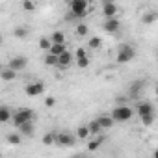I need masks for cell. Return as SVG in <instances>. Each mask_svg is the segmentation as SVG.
<instances>
[{
    "instance_id": "e575fe53",
    "label": "cell",
    "mask_w": 158,
    "mask_h": 158,
    "mask_svg": "<svg viewBox=\"0 0 158 158\" xmlns=\"http://www.w3.org/2000/svg\"><path fill=\"white\" fill-rule=\"evenodd\" d=\"M78 158H89V156H84V154H80V156H78Z\"/></svg>"
},
{
    "instance_id": "5bb4252c",
    "label": "cell",
    "mask_w": 158,
    "mask_h": 158,
    "mask_svg": "<svg viewBox=\"0 0 158 158\" xmlns=\"http://www.w3.org/2000/svg\"><path fill=\"white\" fill-rule=\"evenodd\" d=\"M97 123H99V127H101L102 130H108V128L114 127V121H112L110 115H101V117H97Z\"/></svg>"
},
{
    "instance_id": "8992f818",
    "label": "cell",
    "mask_w": 158,
    "mask_h": 158,
    "mask_svg": "<svg viewBox=\"0 0 158 158\" xmlns=\"http://www.w3.org/2000/svg\"><path fill=\"white\" fill-rule=\"evenodd\" d=\"M43 91H45V84H43L41 80L30 82V84H26V88H24V93H26L28 97H37V95H41Z\"/></svg>"
},
{
    "instance_id": "5b68a950",
    "label": "cell",
    "mask_w": 158,
    "mask_h": 158,
    "mask_svg": "<svg viewBox=\"0 0 158 158\" xmlns=\"http://www.w3.org/2000/svg\"><path fill=\"white\" fill-rule=\"evenodd\" d=\"M74 143H76L74 134H69V132H58L56 134V145H60V147H73Z\"/></svg>"
},
{
    "instance_id": "603a6c76",
    "label": "cell",
    "mask_w": 158,
    "mask_h": 158,
    "mask_svg": "<svg viewBox=\"0 0 158 158\" xmlns=\"http://www.w3.org/2000/svg\"><path fill=\"white\" fill-rule=\"evenodd\" d=\"M6 141H8L10 145H19V143L23 141V138H21V134H8V136H6Z\"/></svg>"
},
{
    "instance_id": "2e32d148",
    "label": "cell",
    "mask_w": 158,
    "mask_h": 158,
    "mask_svg": "<svg viewBox=\"0 0 158 158\" xmlns=\"http://www.w3.org/2000/svg\"><path fill=\"white\" fill-rule=\"evenodd\" d=\"M74 138H76V139H88V138H89V130H88V127H86V125L78 127V128H76Z\"/></svg>"
},
{
    "instance_id": "e0dca14e",
    "label": "cell",
    "mask_w": 158,
    "mask_h": 158,
    "mask_svg": "<svg viewBox=\"0 0 158 158\" xmlns=\"http://www.w3.org/2000/svg\"><path fill=\"white\" fill-rule=\"evenodd\" d=\"M28 34H30L28 26H17V28L13 30V35H15L17 39H24V37H28Z\"/></svg>"
},
{
    "instance_id": "9c48e42d",
    "label": "cell",
    "mask_w": 158,
    "mask_h": 158,
    "mask_svg": "<svg viewBox=\"0 0 158 158\" xmlns=\"http://www.w3.org/2000/svg\"><path fill=\"white\" fill-rule=\"evenodd\" d=\"M136 112H138V115H139V117H143V115L154 114V108H152V104H151V102L141 101V102H138V104H136Z\"/></svg>"
},
{
    "instance_id": "7c38bea8",
    "label": "cell",
    "mask_w": 158,
    "mask_h": 158,
    "mask_svg": "<svg viewBox=\"0 0 158 158\" xmlns=\"http://www.w3.org/2000/svg\"><path fill=\"white\" fill-rule=\"evenodd\" d=\"M73 63V52L71 50H65L61 56H58V65H61V67H69Z\"/></svg>"
},
{
    "instance_id": "4316f807",
    "label": "cell",
    "mask_w": 158,
    "mask_h": 158,
    "mask_svg": "<svg viewBox=\"0 0 158 158\" xmlns=\"http://www.w3.org/2000/svg\"><path fill=\"white\" fill-rule=\"evenodd\" d=\"M50 47H52V43H50L48 37H41V39H39V48H41V50H47V52H48Z\"/></svg>"
},
{
    "instance_id": "ffe728a7",
    "label": "cell",
    "mask_w": 158,
    "mask_h": 158,
    "mask_svg": "<svg viewBox=\"0 0 158 158\" xmlns=\"http://www.w3.org/2000/svg\"><path fill=\"white\" fill-rule=\"evenodd\" d=\"M15 76H17V73H13L11 69H2V73H0V78H2V80H6V82L15 80Z\"/></svg>"
},
{
    "instance_id": "cb8c5ba5",
    "label": "cell",
    "mask_w": 158,
    "mask_h": 158,
    "mask_svg": "<svg viewBox=\"0 0 158 158\" xmlns=\"http://www.w3.org/2000/svg\"><path fill=\"white\" fill-rule=\"evenodd\" d=\"M43 143L45 145H54L56 143V132H47L43 136Z\"/></svg>"
},
{
    "instance_id": "484cf974",
    "label": "cell",
    "mask_w": 158,
    "mask_h": 158,
    "mask_svg": "<svg viewBox=\"0 0 158 158\" xmlns=\"http://www.w3.org/2000/svg\"><path fill=\"white\" fill-rule=\"evenodd\" d=\"M88 32H89V28H88V24H86V23H80V24L76 26V35L84 37V35H88Z\"/></svg>"
},
{
    "instance_id": "4dcf8cb0",
    "label": "cell",
    "mask_w": 158,
    "mask_h": 158,
    "mask_svg": "<svg viewBox=\"0 0 158 158\" xmlns=\"http://www.w3.org/2000/svg\"><path fill=\"white\" fill-rule=\"evenodd\" d=\"M23 10L24 11H32V10H35V4L30 2V0H24V2H23Z\"/></svg>"
},
{
    "instance_id": "ac0fdd59",
    "label": "cell",
    "mask_w": 158,
    "mask_h": 158,
    "mask_svg": "<svg viewBox=\"0 0 158 158\" xmlns=\"http://www.w3.org/2000/svg\"><path fill=\"white\" fill-rule=\"evenodd\" d=\"M50 43H52V45H65V35H63V32H54V34L50 35Z\"/></svg>"
},
{
    "instance_id": "f1b7e54d",
    "label": "cell",
    "mask_w": 158,
    "mask_h": 158,
    "mask_svg": "<svg viewBox=\"0 0 158 158\" xmlns=\"http://www.w3.org/2000/svg\"><path fill=\"white\" fill-rule=\"evenodd\" d=\"M141 119V123H143V127H151L152 123H154V114H149V115H143V117H139Z\"/></svg>"
},
{
    "instance_id": "d6986e66",
    "label": "cell",
    "mask_w": 158,
    "mask_h": 158,
    "mask_svg": "<svg viewBox=\"0 0 158 158\" xmlns=\"http://www.w3.org/2000/svg\"><path fill=\"white\" fill-rule=\"evenodd\" d=\"M65 50H67V45H52L50 50H48V54H52V56L58 58V56H61Z\"/></svg>"
},
{
    "instance_id": "d4e9b609",
    "label": "cell",
    "mask_w": 158,
    "mask_h": 158,
    "mask_svg": "<svg viewBox=\"0 0 158 158\" xmlns=\"http://www.w3.org/2000/svg\"><path fill=\"white\" fill-rule=\"evenodd\" d=\"M102 139H104V138H95V139H91V141L88 143V151H99Z\"/></svg>"
},
{
    "instance_id": "7a4b0ae2",
    "label": "cell",
    "mask_w": 158,
    "mask_h": 158,
    "mask_svg": "<svg viewBox=\"0 0 158 158\" xmlns=\"http://www.w3.org/2000/svg\"><path fill=\"white\" fill-rule=\"evenodd\" d=\"M134 56H136V50H134V47L132 45H128V43H123V45H119V48H117V56H115V60H117V63H128V61H132L134 60Z\"/></svg>"
},
{
    "instance_id": "52a82bcc",
    "label": "cell",
    "mask_w": 158,
    "mask_h": 158,
    "mask_svg": "<svg viewBox=\"0 0 158 158\" xmlns=\"http://www.w3.org/2000/svg\"><path fill=\"white\" fill-rule=\"evenodd\" d=\"M26 65H28V58H26V56H15V58L10 60L8 69H11L13 73H19V71H23Z\"/></svg>"
},
{
    "instance_id": "836d02e7",
    "label": "cell",
    "mask_w": 158,
    "mask_h": 158,
    "mask_svg": "<svg viewBox=\"0 0 158 158\" xmlns=\"http://www.w3.org/2000/svg\"><path fill=\"white\" fill-rule=\"evenodd\" d=\"M54 104H56V99H54V97H47V99H45V106H47V108H52Z\"/></svg>"
},
{
    "instance_id": "8fae6325",
    "label": "cell",
    "mask_w": 158,
    "mask_h": 158,
    "mask_svg": "<svg viewBox=\"0 0 158 158\" xmlns=\"http://www.w3.org/2000/svg\"><path fill=\"white\" fill-rule=\"evenodd\" d=\"M141 89H143V82H141V80L134 82V84L128 88V99H138L139 93H141Z\"/></svg>"
},
{
    "instance_id": "3957f363",
    "label": "cell",
    "mask_w": 158,
    "mask_h": 158,
    "mask_svg": "<svg viewBox=\"0 0 158 158\" xmlns=\"http://www.w3.org/2000/svg\"><path fill=\"white\" fill-rule=\"evenodd\" d=\"M132 115H134V112H132L130 106H115L110 117H112L114 123H127V121L132 119Z\"/></svg>"
},
{
    "instance_id": "d6a6232c",
    "label": "cell",
    "mask_w": 158,
    "mask_h": 158,
    "mask_svg": "<svg viewBox=\"0 0 158 158\" xmlns=\"http://www.w3.org/2000/svg\"><path fill=\"white\" fill-rule=\"evenodd\" d=\"M82 58H88V54H86L84 47H80V48H76V60H82Z\"/></svg>"
},
{
    "instance_id": "44dd1931",
    "label": "cell",
    "mask_w": 158,
    "mask_h": 158,
    "mask_svg": "<svg viewBox=\"0 0 158 158\" xmlns=\"http://www.w3.org/2000/svg\"><path fill=\"white\" fill-rule=\"evenodd\" d=\"M86 127H88V130H89V136H97V134H99V132L102 130V128L99 127V123H97V119H93V121H91L89 125H86Z\"/></svg>"
},
{
    "instance_id": "277c9868",
    "label": "cell",
    "mask_w": 158,
    "mask_h": 158,
    "mask_svg": "<svg viewBox=\"0 0 158 158\" xmlns=\"http://www.w3.org/2000/svg\"><path fill=\"white\" fill-rule=\"evenodd\" d=\"M32 119H34V112H32L30 108H21V110H17L15 114H11V121H13V125H15L17 128H19L21 125L32 121Z\"/></svg>"
},
{
    "instance_id": "9a60e30c",
    "label": "cell",
    "mask_w": 158,
    "mask_h": 158,
    "mask_svg": "<svg viewBox=\"0 0 158 158\" xmlns=\"http://www.w3.org/2000/svg\"><path fill=\"white\" fill-rule=\"evenodd\" d=\"M19 130H21V134H24V136H28V138H32V136H34V132H35V127H34V121H28V123H24V125H21V127H19Z\"/></svg>"
},
{
    "instance_id": "ba28073f",
    "label": "cell",
    "mask_w": 158,
    "mask_h": 158,
    "mask_svg": "<svg viewBox=\"0 0 158 158\" xmlns=\"http://www.w3.org/2000/svg\"><path fill=\"white\" fill-rule=\"evenodd\" d=\"M102 15L106 19H117V6L114 2H102Z\"/></svg>"
},
{
    "instance_id": "6da1fadb",
    "label": "cell",
    "mask_w": 158,
    "mask_h": 158,
    "mask_svg": "<svg viewBox=\"0 0 158 158\" xmlns=\"http://www.w3.org/2000/svg\"><path fill=\"white\" fill-rule=\"evenodd\" d=\"M69 10H71V15H67V21L84 19L88 13V0H73L69 4Z\"/></svg>"
},
{
    "instance_id": "8d00e7d4",
    "label": "cell",
    "mask_w": 158,
    "mask_h": 158,
    "mask_svg": "<svg viewBox=\"0 0 158 158\" xmlns=\"http://www.w3.org/2000/svg\"><path fill=\"white\" fill-rule=\"evenodd\" d=\"M0 73H2V67H0Z\"/></svg>"
},
{
    "instance_id": "30bf717a",
    "label": "cell",
    "mask_w": 158,
    "mask_h": 158,
    "mask_svg": "<svg viewBox=\"0 0 158 158\" xmlns=\"http://www.w3.org/2000/svg\"><path fill=\"white\" fill-rule=\"evenodd\" d=\"M119 26H121L119 19H106V21H104V24H102V28H104L108 34H115V32L119 30Z\"/></svg>"
},
{
    "instance_id": "f546056e",
    "label": "cell",
    "mask_w": 158,
    "mask_h": 158,
    "mask_svg": "<svg viewBox=\"0 0 158 158\" xmlns=\"http://www.w3.org/2000/svg\"><path fill=\"white\" fill-rule=\"evenodd\" d=\"M45 65H48V67L58 65V58H56V56H52V54H47V56H45Z\"/></svg>"
},
{
    "instance_id": "7402d4cb",
    "label": "cell",
    "mask_w": 158,
    "mask_h": 158,
    "mask_svg": "<svg viewBox=\"0 0 158 158\" xmlns=\"http://www.w3.org/2000/svg\"><path fill=\"white\" fill-rule=\"evenodd\" d=\"M101 45H102V39H101L99 35H95V37H91V39L88 41V47H89L91 50H97V48H101Z\"/></svg>"
},
{
    "instance_id": "83f0119b",
    "label": "cell",
    "mask_w": 158,
    "mask_h": 158,
    "mask_svg": "<svg viewBox=\"0 0 158 158\" xmlns=\"http://www.w3.org/2000/svg\"><path fill=\"white\" fill-rule=\"evenodd\" d=\"M141 21H143V24H151V23H154V21H156V13H154V11H149V13H145V15H143V19H141Z\"/></svg>"
},
{
    "instance_id": "d590c367",
    "label": "cell",
    "mask_w": 158,
    "mask_h": 158,
    "mask_svg": "<svg viewBox=\"0 0 158 158\" xmlns=\"http://www.w3.org/2000/svg\"><path fill=\"white\" fill-rule=\"evenodd\" d=\"M0 45H2V34H0Z\"/></svg>"
},
{
    "instance_id": "4fadbf2b",
    "label": "cell",
    "mask_w": 158,
    "mask_h": 158,
    "mask_svg": "<svg viewBox=\"0 0 158 158\" xmlns=\"http://www.w3.org/2000/svg\"><path fill=\"white\" fill-rule=\"evenodd\" d=\"M11 110L6 104H0V123H10L11 121Z\"/></svg>"
},
{
    "instance_id": "1f68e13d",
    "label": "cell",
    "mask_w": 158,
    "mask_h": 158,
    "mask_svg": "<svg viewBox=\"0 0 158 158\" xmlns=\"http://www.w3.org/2000/svg\"><path fill=\"white\" fill-rule=\"evenodd\" d=\"M76 65L80 67V69L88 67V65H89V58H82V60H76Z\"/></svg>"
}]
</instances>
